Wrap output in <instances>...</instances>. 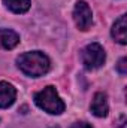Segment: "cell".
<instances>
[{
    "label": "cell",
    "instance_id": "obj_1",
    "mask_svg": "<svg viewBox=\"0 0 127 128\" xmlns=\"http://www.w3.org/2000/svg\"><path fill=\"white\" fill-rule=\"evenodd\" d=\"M17 66L18 68L30 76V78H39L48 73L51 63L49 58L40 52V51H32V52H24L17 58Z\"/></svg>",
    "mask_w": 127,
    "mask_h": 128
},
{
    "label": "cell",
    "instance_id": "obj_2",
    "mask_svg": "<svg viewBox=\"0 0 127 128\" xmlns=\"http://www.w3.org/2000/svg\"><path fill=\"white\" fill-rule=\"evenodd\" d=\"M34 103L49 115H61L66 109L64 101L60 98L57 90L51 85L34 94Z\"/></svg>",
    "mask_w": 127,
    "mask_h": 128
},
{
    "label": "cell",
    "instance_id": "obj_3",
    "mask_svg": "<svg viewBox=\"0 0 127 128\" xmlns=\"http://www.w3.org/2000/svg\"><path fill=\"white\" fill-rule=\"evenodd\" d=\"M106 60L105 49L99 43H90L81 51V61L87 70H94L102 67Z\"/></svg>",
    "mask_w": 127,
    "mask_h": 128
},
{
    "label": "cell",
    "instance_id": "obj_4",
    "mask_svg": "<svg viewBox=\"0 0 127 128\" xmlns=\"http://www.w3.org/2000/svg\"><path fill=\"white\" fill-rule=\"evenodd\" d=\"M73 21L76 24V27L82 32H87L91 24H93V12L90 9V6L84 2L79 0L76 2L75 8H73Z\"/></svg>",
    "mask_w": 127,
    "mask_h": 128
},
{
    "label": "cell",
    "instance_id": "obj_5",
    "mask_svg": "<svg viewBox=\"0 0 127 128\" xmlns=\"http://www.w3.org/2000/svg\"><path fill=\"white\" fill-rule=\"evenodd\" d=\"M17 90L12 84L0 80V109H8L15 103Z\"/></svg>",
    "mask_w": 127,
    "mask_h": 128
},
{
    "label": "cell",
    "instance_id": "obj_6",
    "mask_svg": "<svg viewBox=\"0 0 127 128\" xmlns=\"http://www.w3.org/2000/svg\"><path fill=\"white\" fill-rule=\"evenodd\" d=\"M91 113L97 116V118H105L108 115V110H109V106H108V97L105 92H96L93 97V101H91Z\"/></svg>",
    "mask_w": 127,
    "mask_h": 128
},
{
    "label": "cell",
    "instance_id": "obj_7",
    "mask_svg": "<svg viewBox=\"0 0 127 128\" xmlns=\"http://www.w3.org/2000/svg\"><path fill=\"white\" fill-rule=\"evenodd\" d=\"M112 37L120 43L126 45L127 43V16L121 15L112 26Z\"/></svg>",
    "mask_w": 127,
    "mask_h": 128
},
{
    "label": "cell",
    "instance_id": "obj_8",
    "mask_svg": "<svg viewBox=\"0 0 127 128\" xmlns=\"http://www.w3.org/2000/svg\"><path fill=\"white\" fill-rule=\"evenodd\" d=\"M20 43V36L12 30L0 28V48L3 49H14Z\"/></svg>",
    "mask_w": 127,
    "mask_h": 128
},
{
    "label": "cell",
    "instance_id": "obj_9",
    "mask_svg": "<svg viewBox=\"0 0 127 128\" xmlns=\"http://www.w3.org/2000/svg\"><path fill=\"white\" fill-rule=\"evenodd\" d=\"M3 4L14 14H26L30 9V0H3Z\"/></svg>",
    "mask_w": 127,
    "mask_h": 128
},
{
    "label": "cell",
    "instance_id": "obj_10",
    "mask_svg": "<svg viewBox=\"0 0 127 128\" xmlns=\"http://www.w3.org/2000/svg\"><path fill=\"white\" fill-rule=\"evenodd\" d=\"M117 70L120 74H126L127 73V58H121L117 64Z\"/></svg>",
    "mask_w": 127,
    "mask_h": 128
},
{
    "label": "cell",
    "instance_id": "obj_11",
    "mask_svg": "<svg viewBox=\"0 0 127 128\" xmlns=\"http://www.w3.org/2000/svg\"><path fill=\"white\" fill-rule=\"evenodd\" d=\"M70 128H93L90 124H87V122H73Z\"/></svg>",
    "mask_w": 127,
    "mask_h": 128
},
{
    "label": "cell",
    "instance_id": "obj_12",
    "mask_svg": "<svg viewBox=\"0 0 127 128\" xmlns=\"http://www.w3.org/2000/svg\"><path fill=\"white\" fill-rule=\"evenodd\" d=\"M124 121H126V118H124V116H121V118H120V122H118V125H117V128H126Z\"/></svg>",
    "mask_w": 127,
    "mask_h": 128
}]
</instances>
